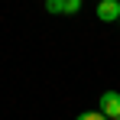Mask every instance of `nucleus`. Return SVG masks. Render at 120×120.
Returning <instances> with one entry per match:
<instances>
[{
  "label": "nucleus",
  "instance_id": "f03ea898",
  "mask_svg": "<svg viewBox=\"0 0 120 120\" xmlns=\"http://www.w3.org/2000/svg\"><path fill=\"white\" fill-rule=\"evenodd\" d=\"M98 20L101 23H120V0H101L98 3Z\"/></svg>",
  "mask_w": 120,
  "mask_h": 120
},
{
  "label": "nucleus",
  "instance_id": "39448f33",
  "mask_svg": "<svg viewBox=\"0 0 120 120\" xmlns=\"http://www.w3.org/2000/svg\"><path fill=\"white\" fill-rule=\"evenodd\" d=\"M117 120H120V117H117Z\"/></svg>",
  "mask_w": 120,
  "mask_h": 120
},
{
  "label": "nucleus",
  "instance_id": "f257e3e1",
  "mask_svg": "<svg viewBox=\"0 0 120 120\" xmlns=\"http://www.w3.org/2000/svg\"><path fill=\"white\" fill-rule=\"evenodd\" d=\"M101 114L110 117V120L120 117V94L117 91H104V94H101Z\"/></svg>",
  "mask_w": 120,
  "mask_h": 120
},
{
  "label": "nucleus",
  "instance_id": "7ed1b4c3",
  "mask_svg": "<svg viewBox=\"0 0 120 120\" xmlns=\"http://www.w3.org/2000/svg\"><path fill=\"white\" fill-rule=\"evenodd\" d=\"M45 10L49 13H78L81 10V0H45Z\"/></svg>",
  "mask_w": 120,
  "mask_h": 120
},
{
  "label": "nucleus",
  "instance_id": "20e7f679",
  "mask_svg": "<svg viewBox=\"0 0 120 120\" xmlns=\"http://www.w3.org/2000/svg\"><path fill=\"white\" fill-rule=\"evenodd\" d=\"M75 120H110V117H104L101 110H84V114H78Z\"/></svg>",
  "mask_w": 120,
  "mask_h": 120
}]
</instances>
